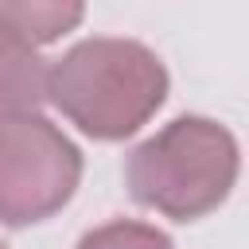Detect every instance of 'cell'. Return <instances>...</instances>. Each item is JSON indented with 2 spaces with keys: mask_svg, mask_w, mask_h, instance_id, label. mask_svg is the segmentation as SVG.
I'll return each mask as SVG.
<instances>
[{
  "mask_svg": "<svg viewBox=\"0 0 249 249\" xmlns=\"http://www.w3.org/2000/svg\"><path fill=\"white\" fill-rule=\"evenodd\" d=\"M51 105L93 140H124L167 97V70L136 39L93 35L47 70Z\"/></svg>",
  "mask_w": 249,
  "mask_h": 249,
  "instance_id": "6da1fadb",
  "label": "cell"
},
{
  "mask_svg": "<svg viewBox=\"0 0 249 249\" xmlns=\"http://www.w3.org/2000/svg\"><path fill=\"white\" fill-rule=\"evenodd\" d=\"M237 167V140L226 124L210 117H175L128 152L124 183L140 206L171 222H195L230 198Z\"/></svg>",
  "mask_w": 249,
  "mask_h": 249,
  "instance_id": "7a4b0ae2",
  "label": "cell"
},
{
  "mask_svg": "<svg viewBox=\"0 0 249 249\" xmlns=\"http://www.w3.org/2000/svg\"><path fill=\"white\" fill-rule=\"evenodd\" d=\"M82 179V152L39 113L0 117V226H35L58 214Z\"/></svg>",
  "mask_w": 249,
  "mask_h": 249,
  "instance_id": "3957f363",
  "label": "cell"
},
{
  "mask_svg": "<svg viewBox=\"0 0 249 249\" xmlns=\"http://www.w3.org/2000/svg\"><path fill=\"white\" fill-rule=\"evenodd\" d=\"M47 97V66L27 31L8 16L0 0V117L35 113Z\"/></svg>",
  "mask_w": 249,
  "mask_h": 249,
  "instance_id": "277c9868",
  "label": "cell"
},
{
  "mask_svg": "<svg viewBox=\"0 0 249 249\" xmlns=\"http://www.w3.org/2000/svg\"><path fill=\"white\" fill-rule=\"evenodd\" d=\"M78 249H175L171 237L148 222H128V218H117V222H105L97 230H89Z\"/></svg>",
  "mask_w": 249,
  "mask_h": 249,
  "instance_id": "5b68a950",
  "label": "cell"
},
{
  "mask_svg": "<svg viewBox=\"0 0 249 249\" xmlns=\"http://www.w3.org/2000/svg\"><path fill=\"white\" fill-rule=\"evenodd\" d=\"M0 249H4V245H0Z\"/></svg>",
  "mask_w": 249,
  "mask_h": 249,
  "instance_id": "8992f818",
  "label": "cell"
}]
</instances>
